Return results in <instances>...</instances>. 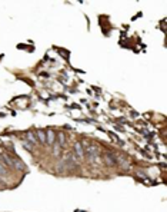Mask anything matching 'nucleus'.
Instances as JSON below:
<instances>
[{
  "label": "nucleus",
  "instance_id": "nucleus-3",
  "mask_svg": "<svg viewBox=\"0 0 167 212\" xmlns=\"http://www.w3.org/2000/svg\"><path fill=\"white\" fill-rule=\"evenodd\" d=\"M104 161H106V163H107L109 166H117V161H116V158H114L110 152L104 153Z\"/></svg>",
  "mask_w": 167,
  "mask_h": 212
},
{
  "label": "nucleus",
  "instance_id": "nucleus-4",
  "mask_svg": "<svg viewBox=\"0 0 167 212\" xmlns=\"http://www.w3.org/2000/svg\"><path fill=\"white\" fill-rule=\"evenodd\" d=\"M54 139H56V135L51 129H49L46 132V145H53L54 143Z\"/></svg>",
  "mask_w": 167,
  "mask_h": 212
},
{
  "label": "nucleus",
  "instance_id": "nucleus-7",
  "mask_svg": "<svg viewBox=\"0 0 167 212\" xmlns=\"http://www.w3.org/2000/svg\"><path fill=\"white\" fill-rule=\"evenodd\" d=\"M36 135H37V142L46 143V132H43L41 129H39V130L36 132Z\"/></svg>",
  "mask_w": 167,
  "mask_h": 212
},
{
  "label": "nucleus",
  "instance_id": "nucleus-5",
  "mask_svg": "<svg viewBox=\"0 0 167 212\" xmlns=\"http://www.w3.org/2000/svg\"><path fill=\"white\" fill-rule=\"evenodd\" d=\"M60 148H64L66 146V135L64 132H59L57 133V142H56Z\"/></svg>",
  "mask_w": 167,
  "mask_h": 212
},
{
  "label": "nucleus",
  "instance_id": "nucleus-9",
  "mask_svg": "<svg viewBox=\"0 0 167 212\" xmlns=\"http://www.w3.org/2000/svg\"><path fill=\"white\" fill-rule=\"evenodd\" d=\"M3 174H6V168L3 163H0V175H3Z\"/></svg>",
  "mask_w": 167,
  "mask_h": 212
},
{
  "label": "nucleus",
  "instance_id": "nucleus-10",
  "mask_svg": "<svg viewBox=\"0 0 167 212\" xmlns=\"http://www.w3.org/2000/svg\"><path fill=\"white\" fill-rule=\"evenodd\" d=\"M0 184H3V179H1V176H0Z\"/></svg>",
  "mask_w": 167,
  "mask_h": 212
},
{
  "label": "nucleus",
  "instance_id": "nucleus-8",
  "mask_svg": "<svg viewBox=\"0 0 167 212\" xmlns=\"http://www.w3.org/2000/svg\"><path fill=\"white\" fill-rule=\"evenodd\" d=\"M26 139H27L31 145H36V143H37V138L33 135V132H26Z\"/></svg>",
  "mask_w": 167,
  "mask_h": 212
},
{
  "label": "nucleus",
  "instance_id": "nucleus-1",
  "mask_svg": "<svg viewBox=\"0 0 167 212\" xmlns=\"http://www.w3.org/2000/svg\"><path fill=\"white\" fill-rule=\"evenodd\" d=\"M86 153H87V158L90 162H94L96 158L100 155V148L96 146V145H87L86 146Z\"/></svg>",
  "mask_w": 167,
  "mask_h": 212
},
{
  "label": "nucleus",
  "instance_id": "nucleus-6",
  "mask_svg": "<svg viewBox=\"0 0 167 212\" xmlns=\"http://www.w3.org/2000/svg\"><path fill=\"white\" fill-rule=\"evenodd\" d=\"M11 166H14L17 171H23L24 169V163L19 159H11Z\"/></svg>",
  "mask_w": 167,
  "mask_h": 212
},
{
  "label": "nucleus",
  "instance_id": "nucleus-2",
  "mask_svg": "<svg viewBox=\"0 0 167 212\" xmlns=\"http://www.w3.org/2000/svg\"><path fill=\"white\" fill-rule=\"evenodd\" d=\"M73 149H74V153H76V155H74V156H76V159L81 161V159H83V156H84V149H83L81 142H74Z\"/></svg>",
  "mask_w": 167,
  "mask_h": 212
}]
</instances>
